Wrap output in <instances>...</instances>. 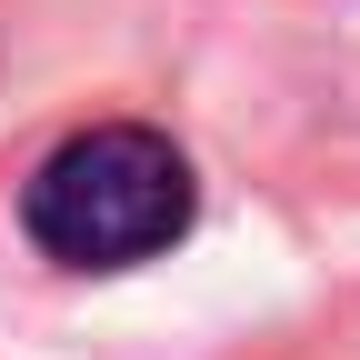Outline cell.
<instances>
[{"instance_id":"cell-1","label":"cell","mask_w":360,"mask_h":360,"mask_svg":"<svg viewBox=\"0 0 360 360\" xmlns=\"http://www.w3.org/2000/svg\"><path fill=\"white\" fill-rule=\"evenodd\" d=\"M20 220L60 270H130L191 231V160L141 120H101L30 170Z\"/></svg>"}]
</instances>
